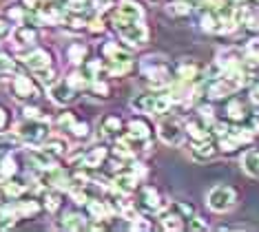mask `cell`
Wrapping results in <instances>:
<instances>
[{
	"mask_svg": "<svg viewBox=\"0 0 259 232\" xmlns=\"http://www.w3.org/2000/svg\"><path fill=\"white\" fill-rule=\"evenodd\" d=\"M135 208L142 212H149V215H160L164 208H166V201H164V197L153 186H142L140 188V201Z\"/></svg>",
	"mask_w": 259,
	"mask_h": 232,
	"instance_id": "cell-7",
	"label": "cell"
},
{
	"mask_svg": "<svg viewBox=\"0 0 259 232\" xmlns=\"http://www.w3.org/2000/svg\"><path fill=\"white\" fill-rule=\"evenodd\" d=\"M9 93L14 95L16 100H36L40 95L38 84L27 75H16L9 80Z\"/></svg>",
	"mask_w": 259,
	"mask_h": 232,
	"instance_id": "cell-9",
	"label": "cell"
},
{
	"mask_svg": "<svg viewBox=\"0 0 259 232\" xmlns=\"http://www.w3.org/2000/svg\"><path fill=\"white\" fill-rule=\"evenodd\" d=\"M27 190V183L25 181H20V179H5L3 183V193H5V197H11V199H18L22 193Z\"/></svg>",
	"mask_w": 259,
	"mask_h": 232,
	"instance_id": "cell-32",
	"label": "cell"
},
{
	"mask_svg": "<svg viewBox=\"0 0 259 232\" xmlns=\"http://www.w3.org/2000/svg\"><path fill=\"white\" fill-rule=\"evenodd\" d=\"M29 159H31L33 166L40 168V170H51V168H56V166H58V159L51 153H47L42 146L29 148Z\"/></svg>",
	"mask_w": 259,
	"mask_h": 232,
	"instance_id": "cell-17",
	"label": "cell"
},
{
	"mask_svg": "<svg viewBox=\"0 0 259 232\" xmlns=\"http://www.w3.org/2000/svg\"><path fill=\"white\" fill-rule=\"evenodd\" d=\"M75 91H78V88H75L69 80H58V82H51L49 98L54 100L58 106H64V104H69L75 100Z\"/></svg>",
	"mask_w": 259,
	"mask_h": 232,
	"instance_id": "cell-13",
	"label": "cell"
},
{
	"mask_svg": "<svg viewBox=\"0 0 259 232\" xmlns=\"http://www.w3.org/2000/svg\"><path fill=\"white\" fill-rule=\"evenodd\" d=\"M255 3H257V5H259V0H255Z\"/></svg>",
	"mask_w": 259,
	"mask_h": 232,
	"instance_id": "cell-50",
	"label": "cell"
},
{
	"mask_svg": "<svg viewBox=\"0 0 259 232\" xmlns=\"http://www.w3.org/2000/svg\"><path fill=\"white\" fill-rule=\"evenodd\" d=\"M62 204V195H60V190L58 188H49L45 193V210H49V212H56L58 208H60Z\"/></svg>",
	"mask_w": 259,
	"mask_h": 232,
	"instance_id": "cell-34",
	"label": "cell"
},
{
	"mask_svg": "<svg viewBox=\"0 0 259 232\" xmlns=\"http://www.w3.org/2000/svg\"><path fill=\"white\" fill-rule=\"evenodd\" d=\"M25 7L31 9L33 14L36 11H45L51 7H60V0H25Z\"/></svg>",
	"mask_w": 259,
	"mask_h": 232,
	"instance_id": "cell-35",
	"label": "cell"
},
{
	"mask_svg": "<svg viewBox=\"0 0 259 232\" xmlns=\"http://www.w3.org/2000/svg\"><path fill=\"white\" fill-rule=\"evenodd\" d=\"M244 53H246V58H248V60H255V62H259V38L250 40V42L246 44Z\"/></svg>",
	"mask_w": 259,
	"mask_h": 232,
	"instance_id": "cell-38",
	"label": "cell"
},
{
	"mask_svg": "<svg viewBox=\"0 0 259 232\" xmlns=\"http://www.w3.org/2000/svg\"><path fill=\"white\" fill-rule=\"evenodd\" d=\"M22 60H25V67H29L33 71V73H42V71L51 69V56L47 53L45 49H33L22 56Z\"/></svg>",
	"mask_w": 259,
	"mask_h": 232,
	"instance_id": "cell-15",
	"label": "cell"
},
{
	"mask_svg": "<svg viewBox=\"0 0 259 232\" xmlns=\"http://www.w3.org/2000/svg\"><path fill=\"white\" fill-rule=\"evenodd\" d=\"M111 190L128 197V195H133L135 190H140V177L131 170L122 168V172H117L113 179H111Z\"/></svg>",
	"mask_w": 259,
	"mask_h": 232,
	"instance_id": "cell-12",
	"label": "cell"
},
{
	"mask_svg": "<svg viewBox=\"0 0 259 232\" xmlns=\"http://www.w3.org/2000/svg\"><path fill=\"white\" fill-rule=\"evenodd\" d=\"M151 228H153V225H151L149 221H146V219H144L142 215H140V217H135L133 221H131V230H142V232H149Z\"/></svg>",
	"mask_w": 259,
	"mask_h": 232,
	"instance_id": "cell-43",
	"label": "cell"
},
{
	"mask_svg": "<svg viewBox=\"0 0 259 232\" xmlns=\"http://www.w3.org/2000/svg\"><path fill=\"white\" fill-rule=\"evenodd\" d=\"M98 130H100V137H104V140L117 137L122 133V120L117 115H104L98 122Z\"/></svg>",
	"mask_w": 259,
	"mask_h": 232,
	"instance_id": "cell-18",
	"label": "cell"
},
{
	"mask_svg": "<svg viewBox=\"0 0 259 232\" xmlns=\"http://www.w3.org/2000/svg\"><path fill=\"white\" fill-rule=\"evenodd\" d=\"M144 75L149 77V82L157 88L173 84V71H170V67L164 60H157V62L149 64V67H144Z\"/></svg>",
	"mask_w": 259,
	"mask_h": 232,
	"instance_id": "cell-11",
	"label": "cell"
},
{
	"mask_svg": "<svg viewBox=\"0 0 259 232\" xmlns=\"http://www.w3.org/2000/svg\"><path fill=\"white\" fill-rule=\"evenodd\" d=\"M237 204V195L231 186H215L206 195V206L213 212H228Z\"/></svg>",
	"mask_w": 259,
	"mask_h": 232,
	"instance_id": "cell-6",
	"label": "cell"
},
{
	"mask_svg": "<svg viewBox=\"0 0 259 232\" xmlns=\"http://www.w3.org/2000/svg\"><path fill=\"white\" fill-rule=\"evenodd\" d=\"M213 122L215 120H208L204 117L202 113H197L195 117H191L184 126H186V135L191 137L193 142H202V140H213Z\"/></svg>",
	"mask_w": 259,
	"mask_h": 232,
	"instance_id": "cell-8",
	"label": "cell"
},
{
	"mask_svg": "<svg viewBox=\"0 0 259 232\" xmlns=\"http://www.w3.org/2000/svg\"><path fill=\"white\" fill-rule=\"evenodd\" d=\"M157 137L166 146H182L186 140V126L175 117H164L157 124Z\"/></svg>",
	"mask_w": 259,
	"mask_h": 232,
	"instance_id": "cell-5",
	"label": "cell"
},
{
	"mask_svg": "<svg viewBox=\"0 0 259 232\" xmlns=\"http://www.w3.org/2000/svg\"><path fill=\"white\" fill-rule=\"evenodd\" d=\"M73 122H75V115L73 113H62L60 117H58V126L64 128V130H69L73 126Z\"/></svg>",
	"mask_w": 259,
	"mask_h": 232,
	"instance_id": "cell-42",
	"label": "cell"
},
{
	"mask_svg": "<svg viewBox=\"0 0 259 232\" xmlns=\"http://www.w3.org/2000/svg\"><path fill=\"white\" fill-rule=\"evenodd\" d=\"M235 3H237V5H244V3H246V0H235Z\"/></svg>",
	"mask_w": 259,
	"mask_h": 232,
	"instance_id": "cell-48",
	"label": "cell"
},
{
	"mask_svg": "<svg viewBox=\"0 0 259 232\" xmlns=\"http://www.w3.org/2000/svg\"><path fill=\"white\" fill-rule=\"evenodd\" d=\"M87 56H89V44L84 42H71L67 47V60L73 62L75 67L87 62Z\"/></svg>",
	"mask_w": 259,
	"mask_h": 232,
	"instance_id": "cell-26",
	"label": "cell"
},
{
	"mask_svg": "<svg viewBox=\"0 0 259 232\" xmlns=\"http://www.w3.org/2000/svg\"><path fill=\"white\" fill-rule=\"evenodd\" d=\"M40 146H42L47 153H51V155H54L56 159H60L62 155L69 151V144H67V140H64V137H60V135H49V137H47V140H45V142H42V144H40Z\"/></svg>",
	"mask_w": 259,
	"mask_h": 232,
	"instance_id": "cell-23",
	"label": "cell"
},
{
	"mask_svg": "<svg viewBox=\"0 0 259 232\" xmlns=\"http://www.w3.org/2000/svg\"><path fill=\"white\" fill-rule=\"evenodd\" d=\"M71 3H80V0H71Z\"/></svg>",
	"mask_w": 259,
	"mask_h": 232,
	"instance_id": "cell-49",
	"label": "cell"
},
{
	"mask_svg": "<svg viewBox=\"0 0 259 232\" xmlns=\"http://www.w3.org/2000/svg\"><path fill=\"white\" fill-rule=\"evenodd\" d=\"M166 11L175 18H186L193 14V3L191 0H170L166 5Z\"/></svg>",
	"mask_w": 259,
	"mask_h": 232,
	"instance_id": "cell-29",
	"label": "cell"
},
{
	"mask_svg": "<svg viewBox=\"0 0 259 232\" xmlns=\"http://www.w3.org/2000/svg\"><path fill=\"white\" fill-rule=\"evenodd\" d=\"M113 27L122 42H126L133 49H140L149 42V29H146L144 20H126V18L113 16Z\"/></svg>",
	"mask_w": 259,
	"mask_h": 232,
	"instance_id": "cell-3",
	"label": "cell"
},
{
	"mask_svg": "<svg viewBox=\"0 0 259 232\" xmlns=\"http://www.w3.org/2000/svg\"><path fill=\"white\" fill-rule=\"evenodd\" d=\"M89 130H91V126L87 122H78V120H75L73 126L69 128V133H71L73 137H78V140H84V137H89Z\"/></svg>",
	"mask_w": 259,
	"mask_h": 232,
	"instance_id": "cell-37",
	"label": "cell"
},
{
	"mask_svg": "<svg viewBox=\"0 0 259 232\" xmlns=\"http://www.w3.org/2000/svg\"><path fill=\"white\" fill-rule=\"evenodd\" d=\"M11 208H14V212L18 215V219H27V217H33L40 210V204L31 199V201H18V204H14Z\"/></svg>",
	"mask_w": 259,
	"mask_h": 232,
	"instance_id": "cell-33",
	"label": "cell"
},
{
	"mask_svg": "<svg viewBox=\"0 0 259 232\" xmlns=\"http://www.w3.org/2000/svg\"><path fill=\"white\" fill-rule=\"evenodd\" d=\"M173 104H175L173 98L168 93H160V91L140 93L131 100V109L135 113H149V115H164V113L170 111Z\"/></svg>",
	"mask_w": 259,
	"mask_h": 232,
	"instance_id": "cell-4",
	"label": "cell"
},
{
	"mask_svg": "<svg viewBox=\"0 0 259 232\" xmlns=\"http://www.w3.org/2000/svg\"><path fill=\"white\" fill-rule=\"evenodd\" d=\"M91 7L96 11H109L113 7V0H91Z\"/></svg>",
	"mask_w": 259,
	"mask_h": 232,
	"instance_id": "cell-44",
	"label": "cell"
},
{
	"mask_svg": "<svg viewBox=\"0 0 259 232\" xmlns=\"http://www.w3.org/2000/svg\"><path fill=\"white\" fill-rule=\"evenodd\" d=\"M7 122H9L7 111H5V106H0V130H5V126H7Z\"/></svg>",
	"mask_w": 259,
	"mask_h": 232,
	"instance_id": "cell-46",
	"label": "cell"
},
{
	"mask_svg": "<svg viewBox=\"0 0 259 232\" xmlns=\"http://www.w3.org/2000/svg\"><path fill=\"white\" fill-rule=\"evenodd\" d=\"M188 230H193V232H206V230H210V225L206 223L202 217H191V221H188Z\"/></svg>",
	"mask_w": 259,
	"mask_h": 232,
	"instance_id": "cell-39",
	"label": "cell"
},
{
	"mask_svg": "<svg viewBox=\"0 0 259 232\" xmlns=\"http://www.w3.org/2000/svg\"><path fill=\"white\" fill-rule=\"evenodd\" d=\"M160 228L166 230V232H180V230H184V217H182L173 206L164 208V210L160 212Z\"/></svg>",
	"mask_w": 259,
	"mask_h": 232,
	"instance_id": "cell-16",
	"label": "cell"
},
{
	"mask_svg": "<svg viewBox=\"0 0 259 232\" xmlns=\"http://www.w3.org/2000/svg\"><path fill=\"white\" fill-rule=\"evenodd\" d=\"M11 31H14V25L9 22V18H5V16H0V40H7Z\"/></svg>",
	"mask_w": 259,
	"mask_h": 232,
	"instance_id": "cell-41",
	"label": "cell"
},
{
	"mask_svg": "<svg viewBox=\"0 0 259 232\" xmlns=\"http://www.w3.org/2000/svg\"><path fill=\"white\" fill-rule=\"evenodd\" d=\"M16 221H18V215L14 212V208H5L0 206V230L11 228Z\"/></svg>",
	"mask_w": 259,
	"mask_h": 232,
	"instance_id": "cell-36",
	"label": "cell"
},
{
	"mask_svg": "<svg viewBox=\"0 0 259 232\" xmlns=\"http://www.w3.org/2000/svg\"><path fill=\"white\" fill-rule=\"evenodd\" d=\"M241 62L244 60H241V53L237 49H222L220 53H217V67H220V71L239 67Z\"/></svg>",
	"mask_w": 259,
	"mask_h": 232,
	"instance_id": "cell-25",
	"label": "cell"
},
{
	"mask_svg": "<svg viewBox=\"0 0 259 232\" xmlns=\"http://www.w3.org/2000/svg\"><path fill=\"white\" fill-rule=\"evenodd\" d=\"M241 168H244L246 175L250 177H259V151H246L241 155Z\"/></svg>",
	"mask_w": 259,
	"mask_h": 232,
	"instance_id": "cell-28",
	"label": "cell"
},
{
	"mask_svg": "<svg viewBox=\"0 0 259 232\" xmlns=\"http://www.w3.org/2000/svg\"><path fill=\"white\" fill-rule=\"evenodd\" d=\"M25 117H42V111L36 109V106H25Z\"/></svg>",
	"mask_w": 259,
	"mask_h": 232,
	"instance_id": "cell-45",
	"label": "cell"
},
{
	"mask_svg": "<svg viewBox=\"0 0 259 232\" xmlns=\"http://www.w3.org/2000/svg\"><path fill=\"white\" fill-rule=\"evenodd\" d=\"M14 133L25 146H40L51 135V124L42 117H25L14 126Z\"/></svg>",
	"mask_w": 259,
	"mask_h": 232,
	"instance_id": "cell-2",
	"label": "cell"
},
{
	"mask_svg": "<svg viewBox=\"0 0 259 232\" xmlns=\"http://www.w3.org/2000/svg\"><path fill=\"white\" fill-rule=\"evenodd\" d=\"M56 228L58 230H84L89 228V221H87L82 215H78V212H64V215L60 219H56Z\"/></svg>",
	"mask_w": 259,
	"mask_h": 232,
	"instance_id": "cell-19",
	"label": "cell"
},
{
	"mask_svg": "<svg viewBox=\"0 0 259 232\" xmlns=\"http://www.w3.org/2000/svg\"><path fill=\"white\" fill-rule=\"evenodd\" d=\"M117 18H126V20H144V7L135 0H122L115 9Z\"/></svg>",
	"mask_w": 259,
	"mask_h": 232,
	"instance_id": "cell-20",
	"label": "cell"
},
{
	"mask_svg": "<svg viewBox=\"0 0 259 232\" xmlns=\"http://www.w3.org/2000/svg\"><path fill=\"white\" fill-rule=\"evenodd\" d=\"M102 53V67L107 71V75H126L133 67V56L128 51V47L122 42H104L100 47Z\"/></svg>",
	"mask_w": 259,
	"mask_h": 232,
	"instance_id": "cell-1",
	"label": "cell"
},
{
	"mask_svg": "<svg viewBox=\"0 0 259 232\" xmlns=\"http://www.w3.org/2000/svg\"><path fill=\"white\" fill-rule=\"evenodd\" d=\"M0 73H16V62L5 53H0Z\"/></svg>",
	"mask_w": 259,
	"mask_h": 232,
	"instance_id": "cell-40",
	"label": "cell"
},
{
	"mask_svg": "<svg viewBox=\"0 0 259 232\" xmlns=\"http://www.w3.org/2000/svg\"><path fill=\"white\" fill-rule=\"evenodd\" d=\"M11 40H14V47L16 49H20L22 51V56L29 51H33L36 49V42H38V31L33 27H29V25H18L11 31Z\"/></svg>",
	"mask_w": 259,
	"mask_h": 232,
	"instance_id": "cell-10",
	"label": "cell"
},
{
	"mask_svg": "<svg viewBox=\"0 0 259 232\" xmlns=\"http://www.w3.org/2000/svg\"><path fill=\"white\" fill-rule=\"evenodd\" d=\"M107 159V148L104 146H93L89 151L84 153V157H82L80 162V168H98V166H102V162Z\"/></svg>",
	"mask_w": 259,
	"mask_h": 232,
	"instance_id": "cell-22",
	"label": "cell"
},
{
	"mask_svg": "<svg viewBox=\"0 0 259 232\" xmlns=\"http://www.w3.org/2000/svg\"><path fill=\"white\" fill-rule=\"evenodd\" d=\"M250 102L259 106V84H255V86L250 88Z\"/></svg>",
	"mask_w": 259,
	"mask_h": 232,
	"instance_id": "cell-47",
	"label": "cell"
},
{
	"mask_svg": "<svg viewBox=\"0 0 259 232\" xmlns=\"http://www.w3.org/2000/svg\"><path fill=\"white\" fill-rule=\"evenodd\" d=\"M18 172V164H16V157L11 153H7L3 159H0V179H11Z\"/></svg>",
	"mask_w": 259,
	"mask_h": 232,
	"instance_id": "cell-31",
	"label": "cell"
},
{
	"mask_svg": "<svg viewBox=\"0 0 259 232\" xmlns=\"http://www.w3.org/2000/svg\"><path fill=\"white\" fill-rule=\"evenodd\" d=\"M126 135H131V137H138V140L151 142V135H153L151 124L146 122V120H142V117H133V120L126 124Z\"/></svg>",
	"mask_w": 259,
	"mask_h": 232,
	"instance_id": "cell-21",
	"label": "cell"
},
{
	"mask_svg": "<svg viewBox=\"0 0 259 232\" xmlns=\"http://www.w3.org/2000/svg\"><path fill=\"white\" fill-rule=\"evenodd\" d=\"M175 75H178V80L180 82H188V84H193V82L199 77V64H195V62H182L180 67H178V71H175Z\"/></svg>",
	"mask_w": 259,
	"mask_h": 232,
	"instance_id": "cell-27",
	"label": "cell"
},
{
	"mask_svg": "<svg viewBox=\"0 0 259 232\" xmlns=\"http://www.w3.org/2000/svg\"><path fill=\"white\" fill-rule=\"evenodd\" d=\"M20 146H25V144H22L16 133H3V130H0V153L3 155L14 153L16 148H20Z\"/></svg>",
	"mask_w": 259,
	"mask_h": 232,
	"instance_id": "cell-30",
	"label": "cell"
},
{
	"mask_svg": "<svg viewBox=\"0 0 259 232\" xmlns=\"http://www.w3.org/2000/svg\"><path fill=\"white\" fill-rule=\"evenodd\" d=\"M188 153H191V157L195 159V162H210V159L217 157L220 146H217V142H213V140H202V142H193Z\"/></svg>",
	"mask_w": 259,
	"mask_h": 232,
	"instance_id": "cell-14",
	"label": "cell"
},
{
	"mask_svg": "<svg viewBox=\"0 0 259 232\" xmlns=\"http://www.w3.org/2000/svg\"><path fill=\"white\" fill-rule=\"evenodd\" d=\"M224 113H226V122H231V124H241L248 117V113H246L244 104L239 100H228V104L224 106Z\"/></svg>",
	"mask_w": 259,
	"mask_h": 232,
	"instance_id": "cell-24",
	"label": "cell"
}]
</instances>
